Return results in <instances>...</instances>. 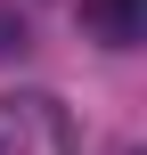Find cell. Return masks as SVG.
I'll use <instances>...</instances> for the list:
<instances>
[{
    "label": "cell",
    "mask_w": 147,
    "mask_h": 155,
    "mask_svg": "<svg viewBox=\"0 0 147 155\" xmlns=\"http://www.w3.org/2000/svg\"><path fill=\"white\" fill-rule=\"evenodd\" d=\"M0 155H74V114L49 90H0Z\"/></svg>",
    "instance_id": "6da1fadb"
},
{
    "label": "cell",
    "mask_w": 147,
    "mask_h": 155,
    "mask_svg": "<svg viewBox=\"0 0 147 155\" xmlns=\"http://www.w3.org/2000/svg\"><path fill=\"white\" fill-rule=\"evenodd\" d=\"M8 49H25V25H16V16L0 8V57H8Z\"/></svg>",
    "instance_id": "3957f363"
},
{
    "label": "cell",
    "mask_w": 147,
    "mask_h": 155,
    "mask_svg": "<svg viewBox=\"0 0 147 155\" xmlns=\"http://www.w3.org/2000/svg\"><path fill=\"white\" fill-rule=\"evenodd\" d=\"M82 25L106 49H139L147 41V0H82Z\"/></svg>",
    "instance_id": "7a4b0ae2"
}]
</instances>
